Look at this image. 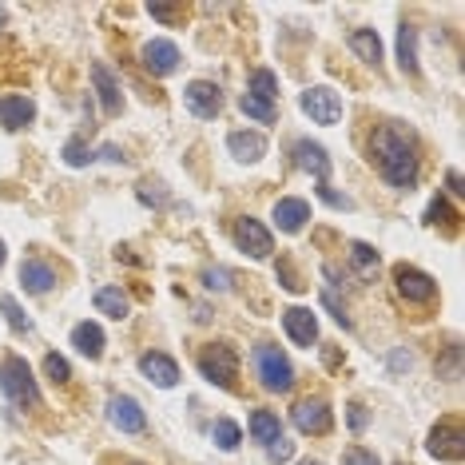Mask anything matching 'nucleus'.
Returning a JSON list of instances; mask_svg holds the SVG:
<instances>
[{
	"label": "nucleus",
	"instance_id": "1",
	"mask_svg": "<svg viewBox=\"0 0 465 465\" xmlns=\"http://www.w3.org/2000/svg\"><path fill=\"white\" fill-rule=\"evenodd\" d=\"M370 160L378 163V172L390 187H410L418 183V140L414 132H406L401 124H382L374 128V140H370Z\"/></svg>",
	"mask_w": 465,
	"mask_h": 465
},
{
	"label": "nucleus",
	"instance_id": "2",
	"mask_svg": "<svg viewBox=\"0 0 465 465\" xmlns=\"http://www.w3.org/2000/svg\"><path fill=\"white\" fill-rule=\"evenodd\" d=\"M0 390H5V398L13 401V406H25V410L40 406V386H36L33 370L16 354H8L5 362H0Z\"/></svg>",
	"mask_w": 465,
	"mask_h": 465
},
{
	"label": "nucleus",
	"instance_id": "3",
	"mask_svg": "<svg viewBox=\"0 0 465 465\" xmlns=\"http://www.w3.org/2000/svg\"><path fill=\"white\" fill-rule=\"evenodd\" d=\"M199 374H203L211 386H223L227 390L239 378V354H235V346H227V342L203 346V354H199Z\"/></svg>",
	"mask_w": 465,
	"mask_h": 465
},
{
	"label": "nucleus",
	"instance_id": "4",
	"mask_svg": "<svg viewBox=\"0 0 465 465\" xmlns=\"http://www.w3.org/2000/svg\"><path fill=\"white\" fill-rule=\"evenodd\" d=\"M255 366H259V378H262V386H267V390H274V394L291 390L294 370H291L287 354H282L279 346H259V351H255Z\"/></svg>",
	"mask_w": 465,
	"mask_h": 465
},
{
	"label": "nucleus",
	"instance_id": "5",
	"mask_svg": "<svg viewBox=\"0 0 465 465\" xmlns=\"http://www.w3.org/2000/svg\"><path fill=\"white\" fill-rule=\"evenodd\" d=\"M426 450L433 453L438 461H461L465 458V433L458 421H438V426L430 430V441H426Z\"/></svg>",
	"mask_w": 465,
	"mask_h": 465
},
{
	"label": "nucleus",
	"instance_id": "6",
	"mask_svg": "<svg viewBox=\"0 0 465 465\" xmlns=\"http://www.w3.org/2000/svg\"><path fill=\"white\" fill-rule=\"evenodd\" d=\"M294 426H299L302 433H314V438H322V433H331L334 426V414H331V406H326L322 398H302L299 406H294Z\"/></svg>",
	"mask_w": 465,
	"mask_h": 465
},
{
	"label": "nucleus",
	"instance_id": "7",
	"mask_svg": "<svg viewBox=\"0 0 465 465\" xmlns=\"http://www.w3.org/2000/svg\"><path fill=\"white\" fill-rule=\"evenodd\" d=\"M302 112L311 115L314 124H338L342 120V100H338V92H331V88H311V92H302Z\"/></svg>",
	"mask_w": 465,
	"mask_h": 465
},
{
	"label": "nucleus",
	"instance_id": "8",
	"mask_svg": "<svg viewBox=\"0 0 465 465\" xmlns=\"http://www.w3.org/2000/svg\"><path fill=\"white\" fill-rule=\"evenodd\" d=\"M394 287H398L401 299H410V302H430L433 294H438V282H433L426 271L406 267V262L394 267Z\"/></svg>",
	"mask_w": 465,
	"mask_h": 465
},
{
	"label": "nucleus",
	"instance_id": "9",
	"mask_svg": "<svg viewBox=\"0 0 465 465\" xmlns=\"http://www.w3.org/2000/svg\"><path fill=\"white\" fill-rule=\"evenodd\" d=\"M183 100L199 120H215V115L223 112V92H219V84H211V80H192L183 92Z\"/></svg>",
	"mask_w": 465,
	"mask_h": 465
},
{
	"label": "nucleus",
	"instance_id": "10",
	"mask_svg": "<svg viewBox=\"0 0 465 465\" xmlns=\"http://www.w3.org/2000/svg\"><path fill=\"white\" fill-rule=\"evenodd\" d=\"M235 242L242 251H247L251 259H267L271 251H274V242H271V231L259 223V219H239L235 223Z\"/></svg>",
	"mask_w": 465,
	"mask_h": 465
},
{
	"label": "nucleus",
	"instance_id": "11",
	"mask_svg": "<svg viewBox=\"0 0 465 465\" xmlns=\"http://www.w3.org/2000/svg\"><path fill=\"white\" fill-rule=\"evenodd\" d=\"M140 56H143V68L152 72V76H172L179 68V48L172 40H147Z\"/></svg>",
	"mask_w": 465,
	"mask_h": 465
},
{
	"label": "nucleus",
	"instance_id": "12",
	"mask_svg": "<svg viewBox=\"0 0 465 465\" xmlns=\"http://www.w3.org/2000/svg\"><path fill=\"white\" fill-rule=\"evenodd\" d=\"M282 331L291 334V342L311 346L314 338H319V319H314V311H306V306H287V311H282Z\"/></svg>",
	"mask_w": 465,
	"mask_h": 465
},
{
	"label": "nucleus",
	"instance_id": "13",
	"mask_svg": "<svg viewBox=\"0 0 465 465\" xmlns=\"http://www.w3.org/2000/svg\"><path fill=\"white\" fill-rule=\"evenodd\" d=\"M140 374L147 378V382H155L160 390H172L179 382V366H175V358H167L160 351H147L140 358Z\"/></svg>",
	"mask_w": 465,
	"mask_h": 465
},
{
	"label": "nucleus",
	"instance_id": "14",
	"mask_svg": "<svg viewBox=\"0 0 465 465\" xmlns=\"http://www.w3.org/2000/svg\"><path fill=\"white\" fill-rule=\"evenodd\" d=\"M108 418H112L124 433H140V430L147 426V418H143L140 401L128 398V394H115V398L108 401Z\"/></svg>",
	"mask_w": 465,
	"mask_h": 465
},
{
	"label": "nucleus",
	"instance_id": "15",
	"mask_svg": "<svg viewBox=\"0 0 465 465\" xmlns=\"http://www.w3.org/2000/svg\"><path fill=\"white\" fill-rule=\"evenodd\" d=\"M227 152L235 155L239 163H259L267 155V135L259 132H231L227 135Z\"/></svg>",
	"mask_w": 465,
	"mask_h": 465
},
{
	"label": "nucleus",
	"instance_id": "16",
	"mask_svg": "<svg viewBox=\"0 0 465 465\" xmlns=\"http://www.w3.org/2000/svg\"><path fill=\"white\" fill-rule=\"evenodd\" d=\"M294 160H299V167H306V172L319 179V187H326V179H331V160H326V152L319 143L299 140L294 143Z\"/></svg>",
	"mask_w": 465,
	"mask_h": 465
},
{
	"label": "nucleus",
	"instance_id": "17",
	"mask_svg": "<svg viewBox=\"0 0 465 465\" xmlns=\"http://www.w3.org/2000/svg\"><path fill=\"white\" fill-rule=\"evenodd\" d=\"M20 282H25V291H33V294H48L56 287V271L40 259H25L20 262Z\"/></svg>",
	"mask_w": 465,
	"mask_h": 465
},
{
	"label": "nucleus",
	"instance_id": "18",
	"mask_svg": "<svg viewBox=\"0 0 465 465\" xmlns=\"http://www.w3.org/2000/svg\"><path fill=\"white\" fill-rule=\"evenodd\" d=\"M33 115H36V104L33 100H25V96H0V124H5L8 132L33 124Z\"/></svg>",
	"mask_w": 465,
	"mask_h": 465
},
{
	"label": "nucleus",
	"instance_id": "19",
	"mask_svg": "<svg viewBox=\"0 0 465 465\" xmlns=\"http://www.w3.org/2000/svg\"><path fill=\"white\" fill-rule=\"evenodd\" d=\"M311 219V203L306 199H279L274 203V223H279V231H302V223Z\"/></svg>",
	"mask_w": 465,
	"mask_h": 465
},
{
	"label": "nucleus",
	"instance_id": "20",
	"mask_svg": "<svg viewBox=\"0 0 465 465\" xmlns=\"http://www.w3.org/2000/svg\"><path fill=\"white\" fill-rule=\"evenodd\" d=\"M92 84H96V92H100V104H104V112H120L124 108V96H120V80L112 76L104 64H92Z\"/></svg>",
	"mask_w": 465,
	"mask_h": 465
},
{
	"label": "nucleus",
	"instance_id": "21",
	"mask_svg": "<svg viewBox=\"0 0 465 465\" xmlns=\"http://www.w3.org/2000/svg\"><path fill=\"white\" fill-rule=\"evenodd\" d=\"M72 346H76L84 358H92V362H96V358H104V331L96 322H80L76 331H72Z\"/></svg>",
	"mask_w": 465,
	"mask_h": 465
},
{
	"label": "nucleus",
	"instance_id": "22",
	"mask_svg": "<svg viewBox=\"0 0 465 465\" xmlns=\"http://www.w3.org/2000/svg\"><path fill=\"white\" fill-rule=\"evenodd\" d=\"M351 52L366 64H382V40H378L374 28H354L351 33Z\"/></svg>",
	"mask_w": 465,
	"mask_h": 465
},
{
	"label": "nucleus",
	"instance_id": "23",
	"mask_svg": "<svg viewBox=\"0 0 465 465\" xmlns=\"http://www.w3.org/2000/svg\"><path fill=\"white\" fill-rule=\"evenodd\" d=\"M96 311L120 322V319H128L132 302H128V294H124L120 287H100V291H96Z\"/></svg>",
	"mask_w": 465,
	"mask_h": 465
},
{
	"label": "nucleus",
	"instance_id": "24",
	"mask_svg": "<svg viewBox=\"0 0 465 465\" xmlns=\"http://www.w3.org/2000/svg\"><path fill=\"white\" fill-rule=\"evenodd\" d=\"M251 438L262 441V446H271V441L282 438V421L271 414V410H255L251 414Z\"/></svg>",
	"mask_w": 465,
	"mask_h": 465
},
{
	"label": "nucleus",
	"instance_id": "25",
	"mask_svg": "<svg viewBox=\"0 0 465 465\" xmlns=\"http://www.w3.org/2000/svg\"><path fill=\"white\" fill-rule=\"evenodd\" d=\"M398 64H401V72H410V76L418 72V33L410 25L398 28Z\"/></svg>",
	"mask_w": 465,
	"mask_h": 465
},
{
	"label": "nucleus",
	"instance_id": "26",
	"mask_svg": "<svg viewBox=\"0 0 465 465\" xmlns=\"http://www.w3.org/2000/svg\"><path fill=\"white\" fill-rule=\"evenodd\" d=\"M351 262H354L358 279H374V274H378V251L366 247V242H354V247H351Z\"/></svg>",
	"mask_w": 465,
	"mask_h": 465
},
{
	"label": "nucleus",
	"instance_id": "27",
	"mask_svg": "<svg viewBox=\"0 0 465 465\" xmlns=\"http://www.w3.org/2000/svg\"><path fill=\"white\" fill-rule=\"evenodd\" d=\"M251 96H259V100L274 104V96H279V80H274V72L259 68L255 76H251Z\"/></svg>",
	"mask_w": 465,
	"mask_h": 465
},
{
	"label": "nucleus",
	"instance_id": "28",
	"mask_svg": "<svg viewBox=\"0 0 465 465\" xmlns=\"http://www.w3.org/2000/svg\"><path fill=\"white\" fill-rule=\"evenodd\" d=\"M239 108H242V115H251V120H259V124H274V104L251 96V92L239 100Z\"/></svg>",
	"mask_w": 465,
	"mask_h": 465
},
{
	"label": "nucleus",
	"instance_id": "29",
	"mask_svg": "<svg viewBox=\"0 0 465 465\" xmlns=\"http://www.w3.org/2000/svg\"><path fill=\"white\" fill-rule=\"evenodd\" d=\"M0 311H5L8 314V326H13V331H33V322H28V314L25 311H20V302L16 299H8V294H5V299H0Z\"/></svg>",
	"mask_w": 465,
	"mask_h": 465
},
{
	"label": "nucleus",
	"instance_id": "30",
	"mask_svg": "<svg viewBox=\"0 0 465 465\" xmlns=\"http://www.w3.org/2000/svg\"><path fill=\"white\" fill-rule=\"evenodd\" d=\"M215 446L219 450H235L239 446V426L231 418H219L215 421Z\"/></svg>",
	"mask_w": 465,
	"mask_h": 465
},
{
	"label": "nucleus",
	"instance_id": "31",
	"mask_svg": "<svg viewBox=\"0 0 465 465\" xmlns=\"http://www.w3.org/2000/svg\"><path fill=\"white\" fill-rule=\"evenodd\" d=\"M438 374L450 378V382H453V378H461V346H450L446 358L438 362Z\"/></svg>",
	"mask_w": 465,
	"mask_h": 465
},
{
	"label": "nucleus",
	"instance_id": "32",
	"mask_svg": "<svg viewBox=\"0 0 465 465\" xmlns=\"http://www.w3.org/2000/svg\"><path fill=\"white\" fill-rule=\"evenodd\" d=\"M45 374L52 378V382H68L72 370H68V362H64L60 354H48V358H45Z\"/></svg>",
	"mask_w": 465,
	"mask_h": 465
},
{
	"label": "nucleus",
	"instance_id": "33",
	"mask_svg": "<svg viewBox=\"0 0 465 465\" xmlns=\"http://www.w3.org/2000/svg\"><path fill=\"white\" fill-rule=\"evenodd\" d=\"M64 160H68L72 167H84V163H92V160H96V155H92V152H88V147H84L80 140H72V143L64 147Z\"/></svg>",
	"mask_w": 465,
	"mask_h": 465
},
{
	"label": "nucleus",
	"instance_id": "34",
	"mask_svg": "<svg viewBox=\"0 0 465 465\" xmlns=\"http://www.w3.org/2000/svg\"><path fill=\"white\" fill-rule=\"evenodd\" d=\"M147 13L155 20H163V25H179V20H183V8H172V5H152Z\"/></svg>",
	"mask_w": 465,
	"mask_h": 465
},
{
	"label": "nucleus",
	"instance_id": "35",
	"mask_svg": "<svg viewBox=\"0 0 465 465\" xmlns=\"http://www.w3.org/2000/svg\"><path fill=\"white\" fill-rule=\"evenodd\" d=\"M342 465H382L374 458L370 450H362V446H354V450H346V458H342Z\"/></svg>",
	"mask_w": 465,
	"mask_h": 465
},
{
	"label": "nucleus",
	"instance_id": "36",
	"mask_svg": "<svg viewBox=\"0 0 465 465\" xmlns=\"http://www.w3.org/2000/svg\"><path fill=\"white\" fill-rule=\"evenodd\" d=\"M291 453H294V446H291L287 438H279V441H271V446H267V458L271 461H291Z\"/></svg>",
	"mask_w": 465,
	"mask_h": 465
},
{
	"label": "nucleus",
	"instance_id": "37",
	"mask_svg": "<svg viewBox=\"0 0 465 465\" xmlns=\"http://www.w3.org/2000/svg\"><path fill=\"white\" fill-rule=\"evenodd\" d=\"M155 187H160V183H140V199H143V203H155V207H160V203H167V195L155 192Z\"/></svg>",
	"mask_w": 465,
	"mask_h": 465
},
{
	"label": "nucleus",
	"instance_id": "38",
	"mask_svg": "<svg viewBox=\"0 0 465 465\" xmlns=\"http://www.w3.org/2000/svg\"><path fill=\"white\" fill-rule=\"evenodd\" d=\"M366 421H370V418H366V410H362V406H358V401H354V406H351V430H358V433H362V430H366Z\"/></svg>",
	"mask_w": 465,
	"mask_h": 465
},
{
	"label": "nucleus",
	"instance_id": "39",
	"mask_svg": "<svg viewBox=\"0 0 465 465\" xmlns=\"http://www.w3.org/2000/svg\"><path fill=\"white\" fill-rule=\"evenodd\" d=\"M319 195H322L331 207H351V199H346V195H338V192H331V187H319Z\"/></svg>",
	"mask_w": 465,
	"mask_h": 465
},
{
	"label": "nucleus",
	"instance_id": "40",
	"mask_svg": "<svg viewBox=\"0 0 465 465\" xmlns=\"http://www.w3.org/2000/svg\"><path fill=\"white\" fill-rule=\"evenodd\" d=\"M203 279H207V287H215V291H227V271H207Z\"/></svg>",
	"mask_w": 465,
	"mask_h": 465
},
{
	"label": "nucleus",
	"instance_id": "41",
	"mask_svg": "<svg viewBox=\"0 0 465 465\" xmlns=\"http://www.w3.org/2000/svg\"><path fill=\"white\" fill-rule=\"evenodd\" d=\"M274 274H282V287H287V291H299V287H302V282H299V279H294V271L287 267V262H282V267H279V271H274Z\"/></svg>",
	"mask_w": 465,
	"mask_h": 465
},
{
	"label": "nucleus",
	"instance_id": "42",
	"mask_svg": "<svg viewBox=\"0 0 465 465\" xmlns=\"http://www.w3.org/2000/svg\"><path fill=\"white\" fill-rule=\"evenodd\" d=\"M446 215H450L446 203H441V199H433V203H430V223H441Z\"/></svg>",
	"mask_w": 465,
	"mask_h": 465
},
{
	"label": "nucleus",
	"instance_id": "43",
	"mask_svg": "<svg viewBox=\"0 0 465 465\" xmlns=\"http://www.w3.org/2000/svg\"><path fill=\"white\" fill-rule=\"evenodd\" d=\"M446 183H450V192H453V195H461V192H465V187H461V175H458V172H450V175H446Z\"/></svg>",
	"mask_w": 465,
	"mask_h": 465
},
{
	"label": "nucleus",
	"instance_id": "44",
	"mask_svg": "<svg viewBox=\"0 0 465 465\" xmlns=\"http://www.w3.org/2000/svg\"><path fill=\"white\" fill-rule=\"evenodd\" d=\"M0 262H5V242H0Z\"/></svg>",
	"mask_w": 465,
	"mask_h": 465
},
{
	"label": "nucleus",
	"instance_id": "45",
	"mask_svg": "<svg viewBox=\"0 0 465 465\" xmlns=\"http://www.w3.org/2000/svg\"><path fill=\"white\" fill-rule=\"evenodd\" d=\"M299 465H322V461H299Z\"/></svg>",
	"mask_w": 465,
	"mask_h": 465
},
{
	"label": "nucleus",
	"instance_id": "46",
	"mask_svg": "<svg viewBox=\"0 0 465 465\" xmlns=\"http://www.w3.org/2000/svg\"><path fill=\"white\" fill-rule=\"evenodd\" d=\"M401 465H406V461H401Z\"/></svg>",
	"mask_w": 465,
	"mask_h": 465
}]
</instances>
